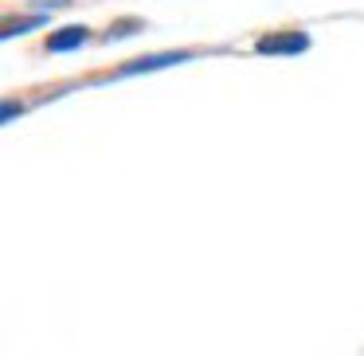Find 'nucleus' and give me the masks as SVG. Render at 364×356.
I'll list each match as a JSON object with an SVG mask.
<instances>
[{
    "label": "nucleus",
    "mask_w": 364,
    "mask_h": 356,
    "mask_svg": "<svg viewBox=\"0 0 364 356\" xmlns=\"http://www.w3.org/2000/svg\"><path fill=\"white\" fill-rule=\"evenodd\" d=\"M306 48H309V36L298 32V28H294V32H270L255 43L259 55H298V51H306Z\"/></svg>",
    "instance_id": "obj_1"
},
{
    "label": "nucleus",
    "mask_w": 364,
    "mask_h": 356,
    "mask_svg": "<svg viewBox=\"0 0 364 356\" xmlns=\"http://www.w3.org/2000/svg\"><path fill=\"white\" fill-rule=\"evenodd\" d=\"M188 51H165V55H149V59H137V63H126L122 75H141V71H157V67H173V63H188Z\"/></svg>",
    "instance_id": "obj_2"
},
{
    "label": "nucleus",
    "mask_w": 364,
    "mask_h": 356,
    "mask_svg": "<svg viewBox=\"0 0 364 356\" xmlns=\"http://www.w3.org/2000/svg\"><path fill=\"white\" fill-rule=\"evenodd\" d=\"M90 40V32L82 24H71V28H63V32H55L48 40V51H75V48H82V43Z\"/></svg>",
    "instance_id": "obj_3"
}]
</instances>
